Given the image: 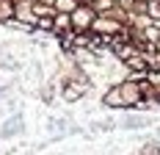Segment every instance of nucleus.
Segmentation results:
<instances>
[{
  "label": "nucleus",
  "mask_w": 160,
  "mask_h": 155,
  "mask_svg": "<svg viewBox=\"0 0 160 155\" xmlns=\"http://www.w3.org/2000/svg\"><path fill=\"white\" fill-rule=\"evenodd\" d=\"M80 6H94V0H78Z\"/></svg>",
  "instance_id": "nucleus-4"
},
{
  "label": "nucleus",
  "mask_w": 160,
  "mask_h": 155,
  "mask_svg": "<svg viewBox=\"0 0 160 155\" xmlns=\"http://www.w3.org/2000/svg\"><path fill=\"white\" fill-rule=\"evenodd\" d=\"M99 103H102V105H105L108 111H127V103H124V94H122V89H119V86H108Z\"/></svg>",
  "instance_id": "nucleus-3"
},
{
  "label": "nucleus",
  "mask_w": 160,
  "mask_h": 155,
  "mask_svg": "<svg viewBox=\"0 0 160 155\" xmlns=\"http://www.w3.org/2000/svg\"><path fill=\"white\" fill-rule=\"evenodd\" d=\"M155 50H158V53H160V39H158V45H155Z\"/></svg>",
  "instance_id": "nucleus-5"
},
{
  "label": "nucleus",
  "mask_w": 160,
  "mask_h": 155,
  "mask_svg": "<svg viewBox=\"0 0 160 155\" xmlns=\"http://www.w3.org/2000/svg\"><path fill=\"white\" fill-rule=\"evenodd\" d=\"M25 133H28V125H25V111L8 114V116L0 122V139H17V136H25Z\"/></svg>",
  "instance_id": "nucleus-1"
},
{
  "label": "nucleus",
  "mask_w": 160,
  "mask_h": 155,
  "mask_svg": "<svg viewBox=\"0 0 160 155\" xmlns=\"http://www.w3.org/2000/svg\"><path fill=\"white\" fill-rule=\"evenodd\" d=\"M155 125V116H149V114H141V111H130L127 116L119 122V127L122 130H146V127H152Z\"/></svg>",
  "instance_id": "nucleus-2"
}]
</instances>
